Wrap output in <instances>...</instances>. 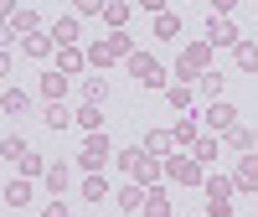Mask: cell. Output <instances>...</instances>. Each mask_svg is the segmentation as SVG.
I'll return each mask as SVG.
<instances>
[{"mask_svg": "<svg viewBox=\"0 0 258 217\" xmlns=\"http://www.w3.org/2000/svg\"><path fill=\"white\" fill-rule=\"evenodd\" d=\"M68 124H73L68 108H62V103H47V129H68Z\"/></svg>", "mask_w": 258, "mask_h": 217, "instance_id": "obj_30", "label": "cell"}, {"mask_svg": "<svg viewBox=\"0 0 258 217\" xmlns=\"http://www.w3.org/2000/svg\"><path fill=\"white\" fill-rule=\"evenodd\" d=\"M21 52H26V57H47V52H52V36H47V31L21 36Z\"/></svg>", "mask_w": 258, "mask_h": 217, "instance_id": "obj_13", "label": "cell"}, {"mask_svg": "<svg viewBox=\"0 0 258 217\" xmlns=\"http://www.w3.org/2000/svg\"><path fill=\"white\" fill-rule=\"evenodd\" d=\"M232 186H238V191H258V155H253V150L238 160V176H232Z\"/></svg>", "mask_w": 258, "mask_h": 217, "instance_id": "obj_8", "label": "cell"}, {"mask_svg": "<svg viewBox=\"0 0 258 217\" xmlns=\"http://www.w3.org/2000/svg\"><path fill=\"white\" fill-rule=\"evenodd\" d=\"M227 145H232V150H243V155H248V150L258 145V135H253V129H243V124H232V129H227Z\"/></svg>", "mask_w": 258, "mask_h": 217, "instance_id": "obj_19", "label": "cell"}, {"mask_svg": "<svg viewBox=\"0 0 258 217\" xmlns=\"http://www.w3.org/2000/svg\"><path fill=\"white\" fill-rule=\"evenodd\" d=\"M11 31H21V36L41 31V16H36V11H16V16H11Z\"/></svg>", "mask_w": 258, "mask_h": 217, "instance_id": "obj_16", "label": "cell"}, {"mask_svg": "<svg viewBox=\"0 0 258 217\" xmlns=\"http://www.w3.org/2000/svg\"><path fill=\"white\" fill-rule=\"evenodd\" d=\"M170 135H176V150H181V145H197V119H176Z\"/></svg>", "mask_w": 258, "mask_h": 217, "instance_id": "obj_25", "label": "cell"}, {"mask_svg": "<svg viewBox=\"0 0 258 217\" xmlns=\"http://www.w3.org/2000/svg\"><path fill=\"white\" fill-rule=\"evenodd\" d=\"M155 176H160V160H155V155H140V166H135V176H129V181H140V186H150Z\"/></svg>", "mask_w": 258, "mask_h": 217, "instance_id": "obj_20", "label": "cell"}, {"mask_svg": "<svg viewBox=\"0 0 258 217\" xmlns=\"http://www.w3.org/2000/svg\"><path fill=\"white\" fill-rule=\"evenodd\" d=\"M83 197H88V202L98 207L103 197H109V181H103V176H88V181H83Z\"/></svg>", "mask_w": 258, "mask_h": 217, "instance_id": "obj_26", "label": "cell"}, {"mask_svg": "<svg viewBox=\"0 0 258 217\" xmlns=\"http://www.w3.org/2000/svg\"><path fill=\"white\" fill-rule=\"evenodd\" d=\"M165 171H170V181H207L197 155H170V166H165Z\"/></svg>", "mask_w": 258, "mask_h": 217, "instance_id": "obj_6", "label": "cell"}, {"mask_svg": "<svg viewBox=\"0 0 258 217\" xmlns=\"http://www.w3.org/2000/svg\"><path fill=\"white\" fill-rule=\"evenodd\" d=\"M26 140H21V135H11V140H0V155H6V160H21V155H26Z\"/></svg>", "mask_w": 258, "mask_h": 217, "instance_id": "obj_28", "label": "cell"}, {"mask_svg": "<svg viewBox=\"0 0 258 217\" xmlns=\"http://www.w3.org/2000/svg\"><path fill=\"white\" fill-rule=\"evenodd\" d=\"M129 73H135L145 88H165V68H160L150 52H129Z\"/></svg>", "mask_w": 258, "mask_h": 217, "instance_id": "obj_2", "label": "cell"}, {"mask_svg": "<svg viewBox=\"0 0 258 217\" xmlns=\"http://www.w3.org/2000/svg\"><path fill=\"white\" fill-rule=\"evenodd\" d=\"M140 6H145V11H155V16H160V11H165V0H140Z\"/></svg>", "mask_w": 258, "mask_h": 217, "instance_id": "obj_42", "label": "cell"}, {"mask_svg": "<svg viewBox=\"0 0 258 217\" xmlns=\"http://www.w3.org/2000/svg\"><path fill=\"white\" fill-rule=\"evenodd\" d=\"M6 202H11V207H26V202H31V186H26V181H11V186H6Z\"/></svg>", "mask_w": 258, "mask_h": 217, "instance_id": "obj_29", "label": "cell"}, {"mask_svg": "<svg viewBox=\"0 0 258 217\" xmlns=\"http://www.w3.org/2000/svg\"><path fill=\"white\" fill-rule=\"evenodd\" d=\"M83 62H88V57H83L78 47H62V52H57V73H68V78H73V73L83 68Z\"/></svg>", "mask_w": 258, "mask_h": 217, "instance_id": "obj_17", "label": "cell"}, {"mask_svg": "<svg viewBox=\"0 0 258 217\" xmlns=\"http://www.w3.org/2000/svg\"><path fill=\"white\" fill-rule=\"evenodd\" d=\"M145 197H150V191H145V186H140V181H129V186H119V207H124V212H129V217H135V212H140V207H145Z\"/></svg>", "mask_w": 258, "mask_h": 217, "instance_id": "obj_11", "label": "cell"}, {"mask_svg": "<svg viewBox=\"0 0 258 217\" xmlns=\"http://www.w3.org/2000/svg\"><path fill=\"white\" fill-rule=\"evenodd\" d=\"M140 212H145V217H170V197H165V191H150Z\"/></svg>", "mask_w": 258, "mask_h": 217, "instance_id": "obj_22", "label": "cell"}, {"mask_svg": "<svg viewBox=\"0 0 258 217\" xmlns=\"http://www.w3.org/2000/svg\"><path fill=\"white\" fill-rule=\"evenodd\" d=\"M41 93H47V103H57L62 93H68V73H57V68H47V73H41Z\"/></svg>", "mask_w": 258, "mask_h": 217, "instance_id": "obj_10", "label": "cell"}, {"mask_svg": "<svg viewBox=\"0 0 258 217\" xmlns=\"http://www.w3.org/2000/svg\"><path fill=\"white\" fill-rule=\"evenodd\" d=\"M207 68H212V47H207V41H197V47H186V57H181L176 78H181V83H191V78H202Z\"/></svg>", "mask_w": 258, "mask_h": 217, "instance_id": "obj_3", "label": "cell"}, {"mask_svg": "<svg viewBox=\"0 0 258 217\" xmlns=\"http://www.w3.org/2000/svg\"><path fill=\"white\" fill-rule=\"evenodd\" d=\"M238 41H243V36H238V26H232L227 16H217V11L207 16V47H212V52H217V47H238Z\"/></svg>", "mask_w": 258, "mask_h": 217, "instance_id": "obj_4", "label": "cell"}, {"mask_svg": "<svg viewBox=\"0 0 258 217\" xmlns=\"http://www.w3.org/2000/svg\"><path fill=\"white\" fill-rule=\"evenodd\" d=\"M232 57H238L243 73H258V47H253V41H238V47H232Z\"/></svg>", "mask_w": 258, "mask_h": 217, "instance_id": "obj_21", "label": "cell"}, {"mask_svg": "<svg viewBox=\"0 0 258 217\" xmlns=\"http://www.w3.org/2000/svg\"><path fill=\"white\" fill-rule=\"evenodd\" d=\"M170 150H176V135H170V129H150V135H145V155H155V160H165Z\"/></svg>", "mask_w": 258, "mask_h": 217, "instance_id": "obj_7", "label": "cell"}, {"mask_svg": "<svg viewBox=\"0 0 258 217\" xmlns=\"http://www.w3.org/2000/svg\"><path fill=\"white\" fill-rule=\"evenodd\" d=\"M109 52H114V57H124V52H129V36H124V31H114V36H109Z\"/></svg>", "mask_w": 258, "mask_h": 217, "instance_id": "obj_39", "label": "cell"}, {"mask_svg": "<svg viewBox=\"0 0 258 217\" xmlns=\"http://www.w3.org/2000/svg\"><path fill=\"white\" fill-rule=\"evenodd\" d=\"M73 119H78L83 129H88V135H93V129H103V108H98V103H83V108H78Z\"/></svg>", "mask_w": 258, "mask_h": 217, "instance_id": "obj_18", "label": "cell"}, {"mask_svg": "<svg viewBox=\"0 0 258 217\" xmlns=\"http://www.w3.org/2000/svg\"><path fill=\"white\" fill-rule=\"evenodd\" d=\"M0 108H6V119H21L31 108V98L21 93V88H6V93H0Z\"/></svg>", "mask_w": 258, "mask_h": 217, "instance_id": "obj_12", "label": "cell"}, {"mask_svg": "<svg viewBox=\"0 0 258 217\" xmlns=\"http://www.w3.org/2000/svg\"><path fill=\"white\" fill-rule=\"evenodd\" d=\"M41 217H68V207H62V202H57V197H52V202H47V207H41Z\"/></svg>", "mask_w": 258, "mask_h": 217, "instance_id": "obj_40", "label": "cell"}, {"mask_svg": "<svg viewBox=\"0 0 258 217\" xmlns=\"http://www.w3.org/2000/svg\"><path fill=\"white\" fill-rule=\"evenodd\" d=\"M165 98H170V108H191V88H165Z\"/></svg>", "mask_w": 258, "mask_h": 217, "instance_id": "obj_35", "label": "cell"}, {"mask_svg": "<svg viewBox=\"0 0 258 217\" xmlns=\"http://www.w3.org/2000/svg\"><path fill=\"white\" fill-rule=\"evenodd\" d=\"M232 6H238V0H212V11H217V16H227Z\"/></svg>", "mask_w": 258, "mask_h": 217, "instance_id": "obj_41", "label": "cell"}, {"mask_svg": "<svg viewBox=\"0 0 258 217\" xmlns=\"http://www.w3.org/2000/svg\"><path fill=\"white\" fill-rule=\"evenodd\" d=\"M11 73V57H6V47H0V78H6Z\"/></svg>", "mask_w": 258, "mask_h": 217, "instance_id": "obj_44", "label": "cell"}, {"mask_svg": "<svg viewBox=\"0 0 258 217\" xmlns=\"http://www.w3.org/2000/svg\"><path fill=\"white\" fill-rule=\"evenodd\" d=\"M88 217H98V212H88Z\"/></svg>", "mask_w": 258, "mask_h": 217, "instance_id": "obj_46", "label": "cell"}, {"mask_svg": "<svg viewBox=\"0 0 258 217\" xmlns=\"http://www.w3.org/2000/svg\"><path fill=\"white\" fill-rule=\"evenodd\" d=\"M109 0H73V16H103Z\"/></svg>", "mask_w": 258, "mask_h": 217, "instance_id": "obj_34", "label": "cell"}, {"mask_svg": "<svg viewBox=\"0 0 258 217\" xmlns=\"http://www.w3.org/2000/svg\"><path fill=\"white\" fill-rule=\"evenodd\" d=\"M88 62H93V68H103V62H114V52H109V41H98V47L88 52Z\"/></svg>", "mask_w": 258, "mask_h": 217, "instance_id": "obj_36", "label": "cell"}, {"mask_svg": "<svg viewBox=\"0 0 258 217\" xmlns=\"http://www.w3.org/2000/svg\"><path fill=\"white\" fill-rule=\"evenodd\" d=\"M103 21H109L114 31H124V21H129V6H124V0H109V6H103Z\"/></svg>", "mask_w": 258, "mask_h": 217, "instance_id": "obj_23", "label": "cell"}, {"mask_svg": "<svg viewBox=\"0 0 258 217\" xmlns=\"http://www.w3.org/2000/svg\"><path fill=\"white\" fill-rule=\"evenodd\" d=\"M202 119H207V129H217V135H227V129L238 124V108H232L227 98H212V103L202 108Z\"/></svg>", "mask_w": 258, "mask_h": 217, "instance_id": "obj_5", "label": "cell"}, {"mask_svg": "<svg viewBox=\"0 0 258 217\" xmlns=\"http://www.w3.org/2000/svg\"><path fill=\"white\" fill-rule=\"evenodd\" d=\"M78 36H83V21H78V16H62V21H52V41H57V47H73Z\"/></svg>", "mask_w": 258, "mask_h": 217, "instance_id": "obj_9", "label": "cell"}, {"mask_svg": "<svg viewBox=\"0 0 258 217\" xmlns=\"http://www.w3.org/2000/svg\"><path fill=\"white\" fill-rule=\"evenodd\" d=\"M6 41H11V21H0V47H6Z\"/></svg>", "mask_w": 258, "mask_h": 217, "instance_id": "obj_43", "label": "cell"}, {"mask_svg": "<svg viewBox=\"0 0 258 217\" xmlns=\"http://www.w3.org/2000/svg\"><path fill=\"white\" fill-rule=\"evenodd\" d=\"M109 150H114V145H109V135H103V129H93V135L83 140V150H78V166L88 171V176H98V171L109 166Z\"/></svg>", "mask_w": 258, "mask_h": 217, "instance_id": "obj_1", "label": "cell"}, {"mask_svg": "<svg viewBox=\"0 0 258 217\" xmlns=\"http://www.w3.org/2000/svg\"><path fill=\"white\" fill-rule=\"evenodd\" d=\"M191 155H197L202 166H207V160H217V140H212V135H202V140H197V150H191Z\"/></svg>", "mask_w": 258, "mask_h": 217, "instance_id": "obj_31", "label": "cell"}, {"mask_svg": "<svg viewBox=\"0 0 258 217\" xmlns=\"http://www.w3.org/2000/svg\"><path fill=\"white\" fill-rule=\"evenodd\" d=\"M202 186H207V197H232V191H238V186H232V176H207Z\"/></svg>", "mask_w": 258, "mask_h": 217, "instance_id": "obj_27", "label": "cell"}, {"mask_svg": "<svg viewBox=\"0 0 258 217\" xmlns=\"http://www.w3.org/2000/svg\"><path fill=\"white\" fill-rule=\"evenodd\" d=\"M197 88H202V98L212 103V98H222V88H227V78H222V73H202V78H197Z\"/></svg>", "mask_w": 258, "mask_h": 217, "instance_id": "obj_14", "label": "cell"}, {"mask_svg": "<svg viewBox=\"0 0 258 217\" xmlns=\"http://www.w3.org/2000/svg\"><path fill=\"white\" fill-rule=\"evenodd\" d=\"M140 155H145V150H119V166L129 171V176H135V166H140Z\"/></svg>", "mask_w": 258, "mask_h": 217, "instance_id": "obj_37", "label": "cell"}, {"mask_svg": "<svg viewBox=\"0 0 258 217\" xmlns=\"http://www.w3.org/2000/svg\"><path fill=\"white\" fill-rule=\"evenodd\" d=\"M155 36H160V41H176V36H181V16L160 11V16H155Z\"/></svg>", "mask_w": 258, "mask_h": 217, "instance_id": "obj_15", "label": "cell"}, {"mask_svg": "<svg viewBox=\"0 0 258 217\" xmlns=\"http://www.w3.org/2000/svg\"><path fill=\"white\" fill-rule=\"evenodd\" d=\"M11 6H16V0H0V21H6V16H11Z\"/></svg>", "mask_w": 258, "mask_h": 217, "instance_id": "obj_45", "label": "cell"}, {"mask_svg": "<svg viewBox=\"0 0 258 217\" xmlns=\"http://www.w3.org/2000/svg\"><path fill=\"white\" fill-rule=\"evenodd\" d=\"M68 181H73V171H68V166H47V186H52V191H62Z\"/></svg>", "mask_w": 258, "mask_h": 217, "instance_id": "obj_32", "label": "cell"}, {"mask_svg": "<svg viewBox=\"0 0 258 217\" xmlns=\"http://www.w3.org/2000/svg\"><path fill=\"white\" fill-rule=\"evenodd\" d=\"M207 217H232V197H207Z\"/></svg>", "mask_w": 258, "mask_h": 217, "instance_id": "obj_33", "label": "cell"}, {"mask_svg": "<svg viewBox=\"0 0 258 217\" xmlns=\"http://www.w3.org/2000/svg\"><path fill=\"white\" fill-rule=\"evenodd\" d=\"M103 98H109V83H103V78H88V83H83V103H103Z\"/></svg>", "mask_w": 258, "mask_h": 217, "instance_id": "obj_24", "label": "cell"}, {"mask_svg": "<svg viewBox=\"0 0 258 217\" xmlns=\"http://www.w3.org/2000/svg\"><path fill=\"white\" fill-rule=\"evenodd\" d=\"M21 171H26V176H36V171H47V166H41V155H31V150H26V155H21Z\"/></svg>", "mask_w": 258, "mask_h": 217, "instance_id": "obj_38", "label": "cell"}]
</instances>
